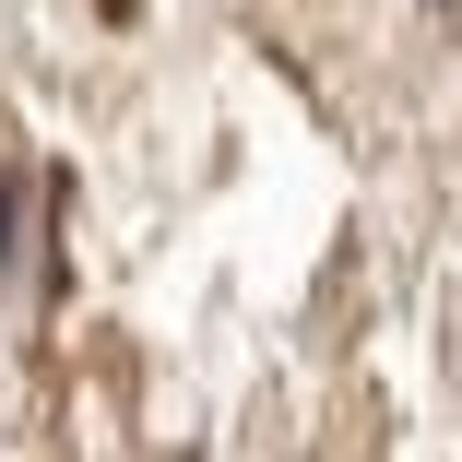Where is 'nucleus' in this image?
I'll use <instances>...</instances> for the list:
<instances>
[{"instance_id": "f257e3e1", "label": "nucleus", "mask_w": 462, "mask_h": 462, "mask_svg": "<svg viewBox=\"0 0 462 462\" xmlns=\"http://www.w3.org/2000/svg\"><path fill=\"white\" fill-rule=\"evenodd\" d=\"M96 13H107V24H131V13H143V0H96Z\"/></svg>"}, {"instance_id": "f03ea898", "label": "nucleus", "mask_w": 462, "mask_h": 462, "mask_svg": "<svg viewBox=\"0 0 462 462\" xmlns=\"http://www.w3.org/2000/svg\"><path fill=\"white\" fill-rule=\"evenodd\" d=\"M0 237H13V178H0Z\"/></svg>"}]
</instances>
